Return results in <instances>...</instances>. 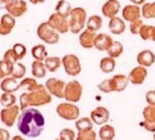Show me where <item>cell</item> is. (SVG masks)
<instances>
[{"instance_id":"6da1fadb","label":"cell","mask_w":155,"mask_h":140,"mask_svg":"<svg viewBox=\"0 0 155 140\" xmlns=\"http://www.w3.org/2000/svg\"><path fill=\"white\" fill-rule=\"evenodd\" d=\"M46 119L41 111L35 108L22 110L18 118V130L24 136L36 138L42 133Z\"/></svg>"},{"instance_id":"7a4b0ae2","label":"cell","mask_w":155,"mask_h":140,"mask_svg":"<svg viewBox=\"0 0 155 140\" xmlns=\"http://www.w3.org/2000/svg\"><path fill=\"white\" fill-rule=\"evenodd\" d=\"M52 94L46 88V85L39 84L35 90L26 91L20 97V108L24 110L33 106H42L52 102Z\"/></svg>"},{"instance_id":"3957f363","label":"cell","mask_w":155,"mask_h":140,"mask_svg":"<svg viewBox=\"0 0 155 140\" xmlns=\"http://www.w3.org/2000/svg\"><path fill=\"white\" fill-rule=\"evenodd\" d=\"M129 82L128 77L125 75H115L114 77H112L111 79L104 80V81L101 82V83L97 85L98 89L102 92H109L112 91H123L125 90V88L127 87V84Z\"/></svg>"},{"instance_id":"277c9868","label":"cell","mask_w":155,"mask_h":140,"mask_svg":"<svg viewBox=\"0 0 155 140\" xmlns=\"http://www.w3.org/2000/svg\"><path fill=\"white\" fill-rule=\"evenodd\" d=\"M69 28L74 34L79 33L85 27L87 22V12L83 7H74L72 9L68 17Z\"/></svg>"},{"instance_id":"5b68a950","label":"cell","mask_w":155,"mask_h":140,"mask_svg":"<svg viewBox=\"0 0 155 140\" xmlns=\"http://www.w3.org/2000/svg\"><path fill=\"white\" fill-rule=\"evenodd\" d=\"M37 36L45 42L46 44L54 45L59 42V33L50 26L48 22H44V23L39 24L36 30Z\"/></svg>"},{"instance_id":"8992f818","label":"cell","mask_w":155,"mask_h":140,"mask_svg":"<svg viewBox=\"0 0 155 140\" xmlns=\"http://www.w3.org/2000/svg\"><path fill=\"white\" fill-rule=\"evenodd\" d=\"M62 64H63L64 71L69 76H78L82 71L81 62L77 55L74 54H66L62 58Z\"/></svg>"},{"instance_id":"52a82bcc","label":"cell","mask_w":155,"mask_h":140,"mask_svg":"<svg viewBox=\"0 0 155 140\" xmlns=\"http://www.w3.org/2000/svg\"><path fill=\"white\" fill-rule=\"evenodd\" d=\"M82 94H83V87L81 83L77 80L66 83L65 89H64V99L71 103H78L81 100Z\"/></svg>"},{"instance_id":"ba28073f","label":"cell","mask_w":155,"mask_h":140,"mask_svg":"<svg viewBox=\"0 0 155 140\" xmlns=\"http://www.w3.org/2000/svg\"><path fill=\"white\" fill-rule=\"evenodd\" d=\"M56 112L61 118L65 119V121H76L79 118L80 115L79 107L74 104L67 103V102L59 104L56 108Z\"/></svg>"},{"instance_id":"9c48e42d","label":"cell","mask_w":155,"mask_h":140,"mask_svg":"<svg viewBox=\"0 0 155 140\" xmlns=\"http://www.w3.org/2000/svg\"><path fill=\"white\" fill-rule=\"evenodd\" d=\"M48 23L52 28H54L58 33H66L71 30L69 28V21L67 17H64L58 12H54L50 16Z\"/></svg>"},{"instance_id":"30bf717a","label":"cell","mask_w":155,"mask_h":140,"mask_svg":"<svg viewBox=\"0 0 155 140\" xmlns=\"http://www.w3.org/2000/svg\"><path fill=\"white\" fill-rule=\"evenodd\" d=\"M19 111H20V107L18 105H14L12 107L3 108L1 110V112H0L1 122L5 125L6 127H12L20 116Z\"/></svg>"},{"instance_id":"8fae6325","label":"cell","mask_w":155,"mask_h":140,"mask_svg":"<svg viewBox=\"0 0 155 140\" xmlns=\"http://www.w3.org/2000/svg\"><path fill=\"white\" fill-rule=\"evenodd\" d=\"M66 83L62 80L57 78H50L46 81V88L52 96H55L59 99L64 97V89Z\"/></svg>"},{"instance_id":"7c38bea8","label":"cell","mask_w":155,"mask_h":140,"mask_svg":"<svg viewBox=\"0 0 155 140\" xmlns=\"http://www.w3.org/2000/svg\"><path fill=\"white\" fill-rule=\"evenodd\" d=\"M4 9L14 18H19L27 12V3L25 0H12Z\"/></svg>"},{"instance_id":"4fadbf2b","label":"cell","mask_w":155,"mask_h":140,"mask_svg":"<svg viewBox=\"0 0 155 140\" xmlns=\"http://www.w3.org/2000/svg\"><path fill=\"white\" fill-rule=\"evenodd\" d=\"M147 75H148V72H147L145 67H136L131 70L128 75L129 82L134 84V85H141V84L144 83L145 79L147 78Z\"/></svg>"},{"instance_id":"5bb4252c","label":"cell","mask_w":155,"mask_h":140,"mask_svg":"<svg viewBox=\"0 0 155 140\" xmlns=\"http://www.w3.org/2000/svg\"><path fill=\"white\" fill-rule=\"evenodd\" d=\"M90 118L92 119V121L95 125L101 126V125L106 124L107 121H109L110 112L107 108H104V107H102V106L96 107V108L91 112Z\"/></svg>"},{"instance_id":"9a60e30c","label":"cell","mask_w":155,"mask_h":140,"mask_svg":"<svg viewBox=\"0 0 155 140\" xmlns=\"http://www.w3.org/2000/svg\"><path fill=\"white\" fill-rule=\"evenodd\" d=\"M142 16V9H140L139 5L136 4H130V5H126L122 9V17L125 21L134 22L137 20H140Z\"/></svg>"},{"instance_id":"2e32d148","label":"cell","mask_w":155,"mask_h":140,"mask_svg":"<svg viewBox=\"0 0 155 140\" xmlns=\"http://www.w3.org/2000/svg\"><path fill=\"white\" fill-rule=\"evenodd\" d=\"M120 11V2L118 0H107L101 7V12L106 18L112 19L117 17Z\"/></svg>"},{"instance_id":"e0dca14e","label":"cell","mask_w":155,"mask_h":140,"mask_svg":"<svg viewBox=\"0 0 155 140\" xmlns=\"http://www.w3.org/2000/svg\"><path fill=\"white\" fill-rule=\"evenodd\" d=\"M96 36H97V34L95 33V31H92L87 28L86 30H84L81 34H80V36H79L80 45L85 49L93 48Z\"/></svg>"},{"instance_id":"ac0fdd59","label":"cell","mask_w":155,"mask_h":140,"mask_svg":"<svg viewBox=\"0 0 155 140\" xmlns=\"http://www.w3.org/2000/svg\"><path fill=\"white\" fill-rule=\"evenodd\" d=\"M15 25H16V20L14 17L9 14H5L1 17L0 20V34L1 36H7L12 31Z\"/></svg>"},{"instance_id":"d6986e66","label":"cell","mask_w":155,"mask_h":140,"mask_svg":"<svg viewBox=\"0 0 155 140\" xmlns=\"http://www.w3.org/2000/svg\"><path fill=\"white\" fill-rule=\"evenodd\" d=\"M114 41L109 34L107 33H99L97 34L95 42H94V47L99 50V51H107L112 47Z\"/></svg>"},{"instance_id":"ffe728a7","label":"cell","mask_w":155,"mask_h":140,"mask_svg":"<svg viewBox=\"0 0 155 140\" xmlns=\"http://www.w3.org/2000/svg\"><path fill=\"white\" fill-rule=\"evenodd\" d=\"M137 61L140 66L149 67L155 62V54L151 50H143L137 54Z\"/></svg>"},{"instance_id":"44dd1931","label":"cell","mask_w":155,"mask_h":140,"mask_svg":"<svg viewBox=\"0 0 155 140\" xmlns=\"http://www.w3.org/2000/svg\"><path fill=\"white\" fill-rule=\"evenodd\" d=\"M125 28H126L125 22L122 19H120L119 17H114V18L110 19L109 29L113 34H116V36L122 34L125 31Z\"/></svg>"},{"instance_id":"7402d4cb","label":"cell","mask_w":155,"mask_h":140,"mask_svg":"<svg viewBox=\"0 0 155 140\" xmlns=\"http://www.w3.org/2000/svg\"><path fill=\"white\" fill-rule=\"evenodd\" d=\"M20 86L17 82V79L14 77H7V78L2 79L1 81V90L3 92H11L14 94L15 91L19 90Z\"/></svg>"},{"instance_id":"603a6c76","label":"cell","mask_w":155,"mask_h":140,"mask_svg":"<svg viewBox=\"0 0 155 140\" xmlns=\"http://www.w3.org/2000/svg\"><path fill=\"white\" fill-rule=\"evenodd\" d=\"M32 75H33L35 78L37 79H41V78H45L46 77V66H45V62L42 61H39V60H34L32 62Z\"/></svg>"},{"instance_id":"cb8c5ba5","label":"cell","mask_w":155,"mask_h":140,"mask_svg":"<svg viewBox=\"0 0 155 140\" xmlns=\"http://www.w3.org/2000/svg\"><path fill=\"white\" fill-rule=\"evenodd\" d=\"M31 54L35 60L44 61L48 58V51L44 45H36L31 49Z\"/></svg>"},{"instance_id":"d4e9b609","label":"cell","mask_w":155,"mask_h":140,"mask_svg":"<svg viewBox=\"0 0 155 140\" xmlns=\"http://www.w3.org/2000/svg\"><path fill=\"white\" fill-rule=\"evenodd\" d=\"M115 67H116V61H115V58L111 56L104 57V58H101V62H99V67L106 74L113 72L115 70Z\"/></svg>"},{"instance_id":"484cf974","label":"cell","mask_w":155,"mask_h":140,"mask_svg":"<svg viewBox=\"0 0 155 140\" xmlns=\"http://www.w3.org/2000/svg\"><path fill=\"white\" fill-rule=\"evenodd\" d=\"M55 11H56V12H58V14L62 15V16L68 18L72 9L71 3H68L66 0H59L56 7H55Z\"/></svg>"},{"instance_id":"4316f807","label":"cell","mask_w":155,"mask_h":140,"mask_svg":"<svg viewBox=\"0 0 155 140\" xmlns=\"http://www.w3.org/2000/svg\"><path fill=\"white\" fill-rule=\"evenodd\" d=\"M142 39L144 41H152L155 42V26L152 25H144L140 32Z\"/></svg>"},{"instance_id":"83f0119b","label":"cell","mask_w":155,"mask_h":140,"mask_svg":"<svg viewBox=\"0 0 155 140\" xmlns=\"http://www.w3.org/2000/svg\"><path fill=\"white\" fill-rule=\"evenodd\" d=\"M61 63H62V60L57 56L48 57V58L45 60V66H46L47 70H48L49 72H52V73L58 71Z\"/></svg>"},{"instance_id":"f1b7e54d","label":"cell","mask_w":155,"mask_h":140,"mask_svg":"<svg viewBox=\"0 0 155 140\" xmlns=\"http://www.w3.org/2000/svg\"><path fill=\"white\" fill-rule=\"evenodd\" d=\"M14 66L15 63H12V62L3 58L1 59V61H0V77H1V79H4V77L12 75Z\"/></svg>"},{"instance_id":"f546056e","label":"cell","mask_w":155,"mask_h":140,"mask_svg":"<svg viewBox=\"0 0 155 140\" xmlns=\"http://www.w3.org/2000/svg\"><path fill=\"white\" fill-rule=\"evenodd\" d=\"M76 128L79 132L90 131V130H93V121L88 117H82V118L76 121Z\"/></svg>"},{"instance_id":"4dcf8cb0","label":"cell","mask_w":155,"mask_h":140,"mask_svg":"<svg viewBox=\"0 0 155 140\" xmlns=\"http://www.w3.org/2000/svg\"><path fill=\"white\" fill-rule=\"evenodd\" d=\"M115 129L110 125H104L99 130V137L101 140H113L115 138Z\"/></svg>"},{"instance_id":"1f68e13d","label":"cell","mask_w":155,"mask_h":140,"mask_svg":"<svg viewBox=\"0 0 155 140\" xmlns=\"http://www.w3.org/2000/svg\"><path fill=\"white\" fill-rule=\"evenodd\" d=\"M102 26V18L101 16H91L90 18L87 20V28L90 29L92 31H97L101 28Z\"/></svg>"},{"instance_id":"d6a6232c","label":"cell","mask_w":155,"mask_h":140,"mask_svg":"<svg viewBox=\"0 0 155 140\" xmlns=\"http://www.w3.org/2000/svg\"><path fill=\"white\" fill-rule=\"evenodd\" d=\"M38 85L39 84L37 83L36 80L33 78H25L19 83L20 88L25 89V90H27V91L35 90L37 87H38Z\"/></svg>"},{"instance_id":"836d02e7","label":"cell","mask_w":155,"mask_h":140,"mask_svg":"<svg viewBox=\"0 0 155 140\" xmlns=\"http://www.w3.org/2000/svg\"><path fill=\"white\" fill-rule=\"evenodd\" d=\"M17 97L14 94L11 92H3L0 97V103L3 107H12L14 105H16Z\"/></svg>"},{"instance_id":"e575fe53","label":"cell","mask_w":155,"mask_h":140,"mask_svg":"<svg viewBox=\"0 0 155 140\" xmlns=\"http://www.w3.org/2000/svg\"><path fill=\"white\" fill-rule=\"evenodd\" d=\"M142 16L145 19H154L155 18V2L143 4L142 7Z\"/></svg>"},{"instance_id":"d590c367","label":"cell","mask_w":155,"mask_h":140,"mask_svg":"<svg viewBox=\"0 0 155 140\" xmlns=\"http://www.w3.org/2000/svg\"><path fill=\"white\" fill-rule=\"evenodd\" d=\"M123 45H122L120 42H114L113 45H112V47L107 50V54H109V56L113 57V58H117V57H119L120 55H122L123 53Z\"/></svg>"},{"instance_id":"8d00e7d4","label":"cell","mask_w":155,"mask_h":140,"mask_svg":"<svg viewBox=\"0 0 155 140\" xmlns=\"http://www.w3.org/2000/svg\"><path fill=\"white\" fill-rule=\"evenodd\" d=\"M26 74V67L21 62H16L14 66V70H12V76L16 79H22Z\"/></svg>"},{"instance_id":"74e56055","label":"cell","mask_w":155,"mask_h":140,"mask_svg":"<svg viewBox=\"0 0 155 140\" xmlns=\"http://www.w3.org/2000/svg\"><path fill=\"white\" fill-rule=\"evenodd\" d=\"M144 121L154 122L155 124V106H147L143 110Z\"/></svg>"},{"instance_id":"f35d334b","label":"cell","mask_w":155,"mask_h":140,"mask_svg":"<svg viewBox=\"0 0 155 140\" xmlns=\"http://www.w3.org/2000/svg\"><path fill=\"white\" fill-rule=\"evenodd\" d=\"M12 49V51L15 52V54H16L18 60L23 59L25 57V55H26V53H27V49L23 44H19V43L15 44Z\"/></svg>"},{"instance_id":"ab89813d","label":"cell","mask_w":155,"mask_h":140,"mask_svg":"<svg viewBox=\"0 0 155 140\" xmlns=\"http://www.w3.org/2000/svg\"><path fill=\"white\" fill-rule=\"evenodd\" d=\"M76 140H96V133L93 130L79 132Z\"/></svg>"},{"instance_id":"60d3db41","label":"cell","mask_w":155,"mask_h":140,"mask_svg":"<svg viewBox=\"0 0 155 140\" xmlns=\"http://www.w3.org/2000/svg\"><path fill=\"white\" fill-rule=\"evenodd\" d=\"M144 25L145 24L143 23V21H142L141 19L137 20V21H134V22H131V23H130L129 30H130V32L132 34H140V32H141Z\"/></svg>"},{"instance_id":"b9f144b4","label":"cell","mask_w":155,"mask_h":140,"mask_svg":"<svg viewBox=\"0 0 155 140\" xmlns=\"http://www.w3.org/2000/svg\"><path fill=\"white\" fill-rule=\"evenodd\" d=\"M59 138L62 140H74L76 134H74V132L71 129H63L60 132Z\"/></svg>"},{"instance_id":"7bdbcfd3","label":"cell","mask_w":155,"mask_h":140,"mask_svg":"<svg viewBox=\"0 0 155 140\" xmlns=\"http://www.w3.org/2000/svg\"><path fill=\"white\" fill-rule=\"evenodd\" d=\"M3 59H6V60L11 61V62H12V63H16V62H18V58H17L15 52L12 51V49H8L5 53H4Z\"/></svg>"},{"instance_id":"ee69618b","label":"cell","mask_w":155,"mask_h":140,"mask_svg":"<svg viewBox=\"0 0 155 140\" xmlns=\"http://www.w3.org/2000/svg\"><path fill=\"white\" fill-rule=\"evenodd\" d=\"M146 101L150 106H155V90H149L147 92Z\"/></svg>"},{"instance_id":"f6af8a7d","label":"cell","mask_w":155,"mask_h":140,"mask_svg":"<svg viewBox=\"0 0 155 140\" xmlns=\"http://www.w3.org/2000/svg\"><path fill=\"white\" fill-rule=\"evenodd\" d=\"M141 125L148 132H152V133H153V132H155V124H154V122H150V121H144Z\"/></svg>"},{"instance_id":"bcb514c9","label":"cell","mask_w":155,"mask_h":140,"mask_svg":"<svg viewBox=\"0 0 155 140\" xmlns=\"http://www.w3.org/2000/svg\"><path fill=\"white\" fill-rule=\"evenodd\" d=\"M0 140H9L8 131L4 129H0Z\"/></svg>"},{"instance_id":"7dc6e473","label":"cell","mask_w":155,"mask_h":140,"mask_svg":"<svg viewBox=\"0 0 155 140\" xmlns=\"http://www.w3.org/2000/svg\"><path fill=\"white\" fill-rule=\"evenodd\" d=\"M129 1L132 2L134 4H136V5H139V4H144L146 0H129Z\"/></svg>"},{"instance_id":"c3c4849f","label":"cell","mask_w":155,"mask_h":140,"mask_svg":"<svg viewBox=\"0 0 155 140\" xmlns=\"http://www.w3.org/2000/svg\"><path fill=\"white\" fill-rule=\"evenodd\" d=\"M12 0H0V3H1V6L2 7H5L7 4H9Z\"/></svg>"},{"instance_id":"681fc988","label":"cell","mask_w":155,"mask_h":140,"mask_svg":"<svg viewBox=\"0 0 155 140\" xmlns=\"http://www.w3.org/2000/svg\"><path fill=\"white\" fill-rule=\"evenodd\" d=\"M29 1L32 4H39V3H44L46 0H29Z\"/></svg>"},{"instance_id":"f907efd6","label":"cell","mask_w":155,"mask_h":140,"mask_svg":"<svg viewBox=\"0 0 155 140\" xmlns=\"http://www.w3.org/2000/svg\"><path fill=\"white\" fill-rule=\"evenodd\" d=\"M12 140H25L23 137H21V136H19V135H16V136H14L12 137Z\"/></svg>"},{"instance_id":"816d5d0a","label":"cell","mask_w":155,"mask_h":140,"mask_svg":"<svg viewBox=\"0 0 155 140\" xmlns=\"http://www.w3.org/2000/svg\"><path fill=\"white\" fill-rule=\"evenodd\" d=\"M56 140H62V139H60V138H58V139H56Z\"/></svg>"},{"instance_id":"f5cc1de1","label":"cell","mask_w":155,"mask_h":140,"mask_svg":"<svg viewBox=\"0 0 155 140\" xmlns=\"http://www.w3.org/2000/svg\"><path fill=\"white\" fill-rule=\"evenodd\" d=\"M154 140H155V134H154Z\"/></svg>"},{"instance_id":"db71d44e","label":"cell","mask_w":155,"mask_h":140,"mask_svg":"<svg viewBox=\"0 0 155 140\" xmlns=\"http://www.w3.org/2000/svg\"><path fill=\"white\" fill-rule=\"evenodd\" d=\"M99 140H101V139H99Z\"/></svg>"}]
</instances>
